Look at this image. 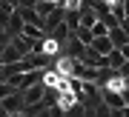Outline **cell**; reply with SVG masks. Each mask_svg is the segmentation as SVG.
<instances>
[{"instance_id":"cell-23","label":"cell","mask_w":129,"mask_h":117,"mask_svg":"<svg viewBox=\"0 0 129 117\" xmlns=\"http://www.w3.org/2000/svg\"><path fill=\"white\" fill-rule=\"evenodd\" d=\"M120 54H123V60H129V43L123 46V49H120Z\"/></svg>"},{"instance_id":"cell-6","label":"cell","mask_w":129,"mask_h":117,"mask_svg":"<svg viewBox=\"0 0 129 117\" xmlns=\"http://www.w3.org/2000/svg\"><path fill=\"white\" fill-rule=\"evenodd\" d=\"M23 57H26V54L20 51V49H17L14 43H9V46L3 49V66H14V63H20Z\"/></svg>"},{"instance_id":"cell-15","label":"cell","mask_w":129,"mask_h":117,"mask_svg":"<svg viewBox=\"0 0 129 117\" xmlns=\"http://www.w3.org/2000/svg\"><path fill=\"white\" fill-rule=\"evenodd\" d=\"M35 12L40 14V17H49V14L55 12V3H46V0H37V6H35Z\"/></svg>"},{"instance_id":"cell-16","label":"cell","mask_w":129,"mask_h":117,"mask_svg":"<svg viewBox=\"0 0 129 117\" xmlns=\"http://www.w3.org/2000/svg\"><path fill=\"white\" fill-rule=\"evenodd\" d=\"M63 23L72 29V32H78V29H80V14H78V12H66V20H63Z\"/></svg>"},{"instance_id":"cell-10","label":"cell","mask_w":129,"mask_h":117,"mask_svg":"<svg viewBox=\"0 0 129 117\" xmlns=\"http://www.w3.org/2000/svg\"><path fill=\"white\" fill-rule=\"evenodd\" d=\"M75 103H80V97L75 94V91H60V97H57V103H55V106L69 108V106H75Z\"/></svg>"},{"instance_id":"cell-1","label":"cell","mask_w":129,"mask_h":117,"mask_svg":"<svg viewBox=\"0 0 129 117\" xmlns=\"http://www.w3.org/2000/svg\"><path fill=\"white\" fill-rule=\"evenodd\" d=\"M0 103H3V108L9 114H23V108H26V97H23V91H14V94H9L6 100H0Z\"/></svg>"},{"instance_id":"cell-11","label":"cell","mask_w":129,"mask_h":117,"mask_svg":"<svg viewBox=\"0 0 129 117\" xmlns=\"http://www.w3.org/2000/svg\"><path fill=\"white\" fill-rule=\"evenodd\" d=\"M92 49H95L98 54H109V51H115V46H112V40H109V37H95Z\"/></svg>"},{"instance_id":"cell-13","label":"cell","mask_w":129,"mask_h":117,"mask_svg":"<svg viewBox=\"0 0 129 117\" xmlns=\"http://www.w3.org/2000/svg\"><path fill=\"white\" fill-rule=\"evenodd\" d=\"M75 37H78V40H80L83 46H92V43H95V34H92V29H83V26L78 29V32H75Z\"/></svg>"},{"instance_id":"cell-9","label":"cell","mask_w":129,"mask_h":117,"mask_svg":"<svg viewBox=\"0 0 129 117\" xmlns=\"http://www.w3.org/2000/svg\"><path fill=\"white\" fill-rule=\"evenodd\" d=\"M109 40H112V46H115V49H123V46L129 43V37H126V32L123 29H109Z\"/></svg>"},{"instance_id":"cell-3","label":"cell","mask_w":129,"mask_h":117,"mask_svg":"<svg viewBox=\"0 0 129 117\" xmlns=\"http://www.w3.org/2000/svg\"><path fill=\"white\" fill-rule=\"evenodd\" d=\"M43 94H46V86H43V83H37V86H29V89H23L26 106H37V103H43Z\"/></svg>"},{"instance_id":"cell-4","label":"cell","mask_w":129,"mask_h":117,"mask_svg":"<svg viewBox=\"0 0 129 117\" xmlns=\"http://www.w3.org/2000/svg\"><path fill=\"white\" fill-rule=\"evenodd\" d=\"M17 14L23 17L26 26H37V29H43V32H46V17H40L35 9H17Z\"/></svg>"},{"instance_id":"cell-26","label":"cell","mask_w":129,"mask_h":117,"mask_svg":"<svg viewBox=\"0 0 129 117\" xmlns=\"http://www.w3.org/2000/svg\"><path fill=\"white\" fill-rule=\"evenodd\" d=\"M0 32H3V29H0Z\"/></svg>"},{"instance_id":"cell-5","label":"cell","mask_w":129,"mask_h":117,"mask_svg":"<svg viewBox=\"0 0 129 117\" xmlns=\"http://www.w3.org/2000/svg\"><path fill=\"white\" fill-rule=\"evenodd\" d=\"M101 94H103V103L109 108H126L123 94H118V91H112V89H101Z\"/></svg>"},{"instance_id":"cell-2","label":"cell","mask_w":129,"mask_h":117,"mask_svg":"<svg viewBox=\"0 0 129 117\" xmlns=\"http://www.w3.org/2000/svg\"><path fill=\"white\" fill-rule=\"evenodd\" d=\"M86 49H89V46H83V43L78 40V37H75V32H72L69 43L63 46V54H66V57H72V60H80L83 54H86Z\"/></svg>"},{"instance_id":"cell-18","label":"cell","mask_w":129,"mask_h":117,"mask_svg":"<svg viewBox=\"0 0 129 117\" xmlns=\"http://www.w3.org/2000/svg\"><path fill=\"white\" fill-rule=\"evenodd\" d=\"M92 34H95V37H109V29H106L101 20H98V23H95V29H92Z\"/></svg>"},{"instance_id":"cell-17","label":"cell","mask_w":129,"mask_h":117,"mask_svg":"<svg viewBox=\"0 0 129 117\" xmlns=\"http://www.w3.org/2000/svg\"><path fill=\"white\" fill-rule=\"evenodd\" d=\"M14 91H17V89H14L12 83H0V100H6L9 94H14Z\"/></svg>"},{"instance_id":"cell-22","label":"cell","mask_w":129,"mask_h":117,"mask_svg":"<svg viewBox=\"0 0 129 117\" xmlns=\"http://www.w3.org/2000/svg\"><path fill=\"white\" fill-rule=\"evenodd\" d=\"M109 117H123V108H112V114Z\"/></svg>"},{"instance_id":"cell-25","label":"cell","mask_w":129,"mask_h":117,"mask_svg":"<svg viewBox=\"0 0 129 117\" xmlns=\"http://www.w3.org/2000/svg\"><path fill=\"white\" fill-rule=\"evenodd\" d=\"M6 3H12V6H17V0H6Z\"/></svg>"},{"instance_id":"cell-14","label":"cell","mask_w":129,"mask_h":117,"mask_svg":"<svg viewBox=\"0 0 129 117\" xmlns=\"http://www.w3.org/2000/svg\"><path fill=\"white\" fill-rule=\"evenodd\" d=\"M63 117H86V106H83V103H75L69 108H63Z\"/></svg>"},{"instance_id":"cell-21","label":"cell","mask_w":129,"mask_h":117,"mask_svg":"<svg viewBox=\"0 0 129 117\" xmlns=\"http://www.w3.org/2000/svg\"><path fill=\"white\" fill-rule=\"evenodd\" d=\"M52 117H63V108H60V106H52Z\"/></svg>"},{"instance_id":"cell-12","label":"cell","mask_w":129,"mask_h":117,"mask_svg":"<svg viewBox=\"0 0 129 117\" xmlns=\"http://www.w3.org/2000/svg\"><path fill=\"white\" fill-rule=\"evenodd\" d=\"M106 57H109V69H115V72H120V66L126 63V60H123V54H120V49L109 51V54H106Z\"/></svg>"},{"instance_id":"cell-20","label":"cell","mask_w":129,"mask_h":117,"mask_svg":"<svg viewBox=\"0 0 129 117\" xmlns=\"http://www.w3.org/2000/svg\"><path fill=\"white\" fill-rule=\"evenodd\" d=\"M35 117H52V106H46V108H40Z\"/></svg>"},{"instance_id":"cell-19","label":"cell","mask_w":129,"mask_h":117,"mask_svg":"<svg viewBox=\"0 0 129 117\" xmlns=\"http://www.w3.org/2000/svg\"><path fill=\"white\" fill-rule=\"evenodd\" d=\"M120 77H123V80H129V60L120 66Z\"/></svg>"},{"instance_id":"cell-24","label":"cell","mask_w":129,"mask_h":117,"mask_svg":"<svg viewBox=\"0 0 129 117\" xmlns=\"http://www.w3.org/2000/svg\"><path fill=\"white\" fill-rule=\"evenodd\" d=\"M0 66H3V49H0Z\"/></svg>"},{"instance_id":"cell-8","label":"cell","mask_w":129,"mask_h":117,"mask_svg":"<svg viewBox=\"0 0 129 117\" xmlns=\"http://www.w3.org/2000/svg\"><path fill=\"white\" fill-rule=\"evenodd\" d=\"M78 14H80V26H83V29H95V23H98V12L92 9V6H83Z\"/></svg>"},{"instance_id":"cell-7","label":"cell","mask_w":129,"mask_h":117,"mask_svg":"<svg viewBox=\"0 0 129 117\" xmlns=\"http://www.w3.org/2000/svg\"><path fill=\"white\" fill-rule=\"evenodd\" d=\"M49 37H52L57 46H66V43H69V37H72V29L66 26V23H60V26H55V29L49 32Z\"/></svg>"}]
</instances>
